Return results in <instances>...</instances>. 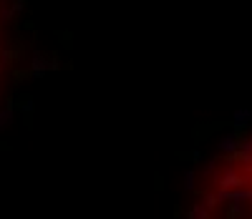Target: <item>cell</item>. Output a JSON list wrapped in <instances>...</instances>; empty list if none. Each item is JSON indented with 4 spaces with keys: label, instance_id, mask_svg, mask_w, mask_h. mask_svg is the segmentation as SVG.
I'll list each match as a JSON object with an SVG mask.
<instances>
[{
    "label": "cell",
    "instance_id": "6da1fadb",
    "mask_svg": "<svg viewBox=\"0 0 252 219\" xmlns=\"http://www.w3.org/2000/svg\"><path fill=\"white\" fill-rule=\"evenodd\" d=\"M189 219H252V134L222 146L204 169Z\"/></svg>",
    "mask_w": 252,
    "mask_h": 219
}]
</instances>
